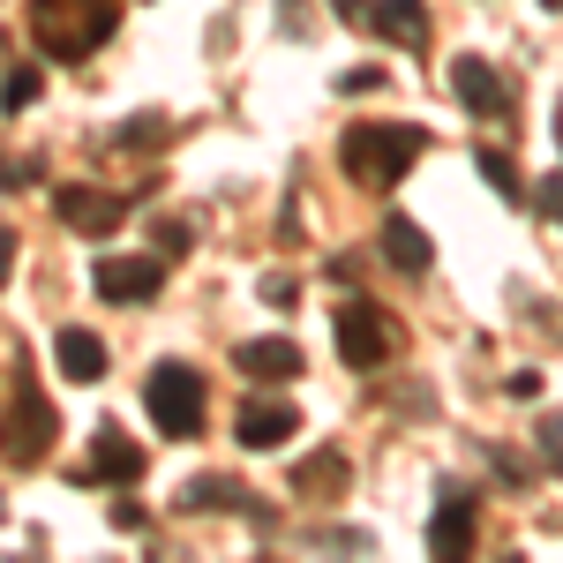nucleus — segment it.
I'll use <instances>...</instances> for the list:
<instances>
[{"instance_id":"f257e3e1","label":"nucleus","mask_w":563,"mask_h":563,"mask_svg":"<svg viewBox=\"0 0 563 563\" xmlns=\"http://www.w3.org/2000/svg\"><path fill=\"white\" fill-rule=\"evenodd\" d=\"M121 0H31V38L45 60H90L113 38Z\"/></svg>"},{"instance_id":"f03ea898","label":"nucleus","mask_w":563,"mask_h":563,"mask_svg":"<svg viewBox=\"0 0 563 563\" xmlns=\"http://www.w3.org/2000/svg\"><path fill=\"white\" fill-rule=\"evenodd\" d=\"M429 151V129H398V121H361V129H346V143H339V166H346V180H361V188H398L406 180V166Z\"/></svg>"},{"instance_id":"7ed1b4c3","label":"nucleus","mask_w":563,"mask_h":563,"mask_svg":"<svg viewBox=\"0 0 563 563\" xmlns=\"http://www.w3.org/2000/svg\"><path fill=\"white\" fill-rule=\"evenodd\" d=\"M53 435H60V413L45 406V390L31 384V368H15V398H8V413H0V459H8V466H38L45 451H53Z\"/></svg>"},{"instance_id":"20e7f679","label":"nucleus","mask_w":563,"mask_h":563,"mask_svg":"<svg viewBox=\"0 0 563 563\" xmlns=\"http://www.w3.org/2000/svg\"><path fill=\"white\" fill-rule=\"evenodd\" d=\"M143 406H151V421L180 443V435L203 429V376H196L188 361H158L151 384H143Z\"/></svg>"},{"instance_id":"39448f33","label":"nucleus","mask_w":563,"mask_h":563,"mask_svg":"<svg viewBox=\"0 0 563 563\" xmlns=\"http://www.w3.org/2000/svg\"><path fill=\"white\" fill-rule=\"evenodd\" d=\"M339 353H346L353 368H384L390 353H398V323H390V308H376V301H346V308H339Z\"/></svg>"},{"instance_id":"423d86ee","label":"nucleus","mask_w":563,"mask_h":563,"mask_svg":"<svg viewBox=\"0 0 563 563\" xmlns=\"http://www.w3.org/2000/svg\"><path fill=\"white\" fill-rule=\"evenodd\" d=\"M53 211H60V225H76V233H90V241H106L113 225H129V196H106V188H90V180H68L60 196H53Z\"/></svg>"},{"instance_id":"0eeeda50","label":"nucleus","mask_w":563,"mask_h":563,"mask_svg":"<svg viewBox=\"0 0 563 563\" xmlns=\"http://www.w3.org/2000/svg\"><path fill=\"white\" fill-rule=\"evenodd\" d=\"M166 263L174 256H98L90 271V286H98V301H151L158 286H166Z\"/></svg>"},{"instance_id":"6e6552de","label":"nucleus","mask_w":563,"mask_h":563,"mask_svg":"<svg viewBox=\"0 0 563 563\" xmlns=\"http://www.w3.org/2000/svg\"><path fill=\"white\" fill-rule=\"evenodd\" d=\"M474 533H481V511H474V488H443V504H435V519H429V549L435 556H466L474 549Z\"/></svg>"},{"instance_id":"1a4fd4ad","label":"nucleus","mask_w":563,"mask_h":563,"mask_svg":"<svg viewBox=\"0 0 563 563\" xmlns=\"http://www.w3.org/2000/svg\"><path fill=\"white\" fill-rule=\"evenodd\" d=\"M451 98H459L466 113H488V121H496V113H511V84H504L488 60H474V53H466V60H451Z\"/></svg>"},{"instance_id":"9d476101","label":"nucleus","mask_w":563,"mask_h":563,"mask_svg":"<svg viewBox=\"0 0 563 563\" xmlns=\"http://www.w3.org/2000/svg\"><path fill=\"white\" fill-rule=\"evenodd\" d=\"M233 435H241L249 451H278L286 435H301V413H294L286 398H249V406L233 413Z\"/></svg>"},{"instance_id":"9b49d317","label":"nucleus","mask_w":563,"mask_h":563,"mask_svg":"<svg viewBox=\"0 0 563 563\" xmlns=\"http://www.w3.org/2000/svg\"><path fill=\"white\" fill-rule=\"evenodd\" d=\"M143 466H151V459H143V443H129L113 421H98V435H90V474L113 481V488H135Z\"/></svg>"},{"instance_id":"f8f14e48","label":"nucleus","mask_w":563,"mask_h":563,"mask_svg":"<svg viewBox=\"0 0 563 563\" xmlns=\"http://www.w3.org/2000/svg\"><path fill=\"white\" fill-rule=\"evenodd\" d=\"M368 31L384 45L429 53V8H421V0H368Z\"/></svg>"},{"instance_id":"ddd939ff","label":"nucleus","mask_w":563,"mask_h":563,"mask_svg":"<svg viewBox=\"0 0 563 563\" xmlns=\"http://www.w3.org/2000/svg\"><path fill=\"white\" fill-rule=\"evenodd\" d=\"M233 368L256 376V384H294L301 376V346L294 339H249V346H233Z\"/></svg>"},{"instance_id":"4468645a","label":"nucleus","mask_w":563,"mask_h":563,"mask_svg":"<svg viewBox=\"0 0 563 563\" xmlns=\"http://www.w3.org/2000/svg\"><path fill=\"white\" fill-rule=\"evenodd\" d=\"M180 511H249L256 526H271V511L249 504V488H241V481H225V474H196L188 488H180Z\"/></svg>"},{"instance_id":"2eb2a0df","label":"nucleus","mask_w":563,"mask_h":563,"mask_svg":"<svg viewBox=\"0 0 563 563\" xmlns=\"http://www.w3.org/2000/svg\"><path fill=\"white\" fill-rule=\"evenodd\" d=\"M53 361H60L68 384H98V376H106V339L84 331V323H68V331L53 339Z\"/></svg>"},{"instance_id":"dca6fc26","label":"nucleus","mask_w":563,"mask_h":563,"mask_svg":"<svg viewBox=\"0 0 563 563\" xmlns=\"http://www.w3.org/2000/svg\"><path fill=\"white\" fill-rule=\"evenodd\" d=\"M384 263H390V271H406V278H421V271L435 263L429 233H421L413 218H398V211H390V218H384Z\"/></svg>"},{"instance_id":"f3484780","label":"nucleus","mask_w":563,"mask_h":563,"mask_svg":"<svg viewBox=\"0 0 563 563\" xmlns=\"http://www.w3.org/2000/svg\"><path fill=\"white\" fill-rule=\"evenodd\" d=\"M323 488L346 496V451H308L301 466H294V496H323Z\"/></svg>"},{"instance_id":"a211bd4d","label":"nucleus","mask_w":563,"mask_h":563,"mask_svg":"<svg viewBox=\"0 0 563 563\" xmlns=\"http://www.w3.org/2000/svg\"><path fill=\"white\" fill-rule=\"evenodd\" d=\"M166 135H174V121H166V113H135V121H121V129H113V143H121V151H158Z\"/></svg>"},{"instance_id":"6ab92c4d","label":"nucleus","mask_w":563,"mask_h":563,"mask_svg":"<svg viewBox=\"0 0 563 563\" xmlns=\"http://www.w3.org/2000/svg\"><path fill=\"white\" fill-rule=\"evenodd\" d=\"M45 90V68H8V84H0V113H31Z\"/></svg>"},{"instance_id":"aec40b11","label":"nucleus","mask_w":563,"mask_h":563,"mask_svg":"<svg viewBox=\"0 0 563 563\" xmlns=\"http://www.w3.org/2000/svg\"><path fill=\"white\" fill-rule=\"evenodd\" d=\"M474 166H481V180H488V188H496V196H511V203H519V196H526V180L511 174V158H504V151H481Z\"/></svg>"},{"instance_id":"412c9836","label":"nucleus","mask_w":563,"mask_h":563,"mask_svg":"<svg viewBox=\"0 0 563 563\" xmlns=\"http://www.w3.org/2000/svg\"><path fill=\"white\" fill-rule=\"evenodd\" d=\"M188 241H196V233H188L180 218H151V249H158V256H180Z\"/></svg>"},{"instance_id":"4be33fe9","label":"nucleus","mask_w":563,"mask_h":563,"mask_svg":"<svg viewBox=\"0 0 563 563\" xmlns=\"http://www.w3.org/2000/svg\"><path fill=\"white\" fill-rule=\"evenodd\" d=\"M533 211H541V218H556V225H563V174H549L541 188H533Z\"/></svg>"},{"instance_id":"5701e85b","label":"nucleus","mask_w":563,"mask_h":563,"mask_svg":"<svg viewBox=\"0 0 563 563\" xmlns=\"http://www.w3.org/2000/svg\"><path fill=\"white\" fill-rule=\"evenodd\" d=\"M256 294H263V301H271V308H294V294H301V286H294L286 271H271V278H263Z\"/></svg>"},{"instance_id":"b1692460","label":"nucleus","mask_w":563,"mask_h":563,"mask_svg":"<svg viewBox=\"0 0 563 563\" xmlns=\"http://www.w3.org/2000/svg\"><path fill=\"white\" fill-rule=\"evenodd\" d=\"M339 90H353V98H361V90H384V68H376V60H368V68H346Z\"/></svg>"},{"instance_id":"393cba45","label":"nucleus","mask_w":563,"mask_h":563,"mask_svg":"<svg viewBox=\"0 0 563 563\" xmlns=\"http://www.w3.org/2000/svg\"><path fill=\"white\" fill-rule=\"evenodd\" d=\"M0 180H8V188H31V180H45V166L38 158H15V166H0Z\"/></svg>"},{"instance_id":"a878e982","label":"nucleus","mask_w":563,"mask_h":563,"mask_svg":"<svg viewBox=\"0 0 563 563\" xmlns=\"http://www.w3.org/2000/svg\"><path fill=\"white\" fill-rule=\"evenodd\" d=\"M541 459L563 474V421H541Z\"/></svg>"},{"instance_id":"bb28decb","label":"nucleus","mask_w":563,"mask_h":563,"mask_svg":"<svg viewBox=\"0 0 563 563\" xmlns=\"http://www.w3.org/2000/svg\"><path fill=\"white\" fill-rule=\"evenodd\" d=\"M504 390H511V398H541V376H533V368H519V376H504Z\"/></svg>"},{"instance_id":"cd10ccee","label":"nucleus","mask_w":563,"mask_h":563,"mask_svg":"<svg viewBox=\"0 0 563 563\" xmlns=\"http://www.w3.org/2000/svg\"><path fill=\"white\" fill-rule=\"evenodd\" d=\"M8 263H15V233L0 225V286H8Z\"/></svg>"},{"instance_id":"c85d7f7f","label":"nucleus","mask_w":563,"mask_h":563,"mask_svg":"<svg viewBox=\"0 0 563 563\" xmlns=\"http://www.w3.org/2000/svg\"><path fill=\"white\" fill-rule=\"evenodd\" d=\"M556 143H563V98H556Z\"/></svg>"},{"instance_id":"c756f323","label":"nucleus","mask_w":563,"mask_h":563,"mask_svg":"<svg viewBox=\"0 0 563 563\" xmlns=\"http://www.w3.org/2000/svg\"><path fill=\"white\" fill-rule=\"evenodd\" d=\"M541 8H563V0H541Z\"/></svg>"},{"instance_id":"7c9ffc66","label":"nucleus","mask_w":563,"mask_h":563,"mask_svg":"<svg viewBox=\"0 0 563 563\" xmlns=\"http://www.w3.org/2000/svg\"><path fill=\"white\" fill-rule=\"evenodd\" d=\"M0 53H8V38H0Z\"/></svg>"}]
</instances>
